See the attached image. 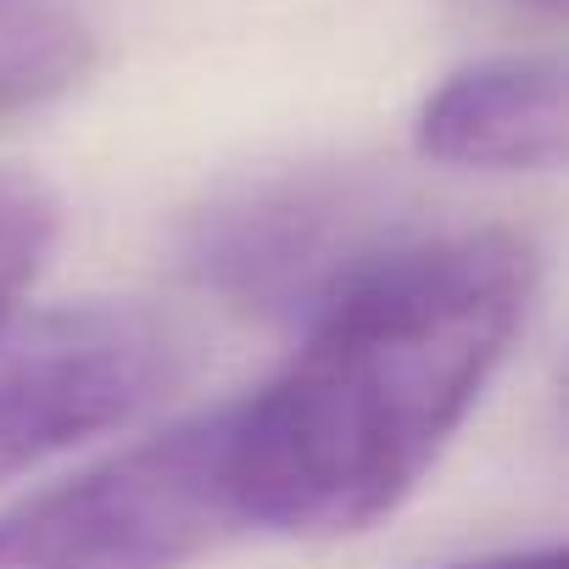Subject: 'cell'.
I'll list each match as a JSON object with an SVG mask.
<instances>
[{"label": "cell", "instance_id": "obj_6", "mask_svg": "<svg viewBox=\"0 0 569 569\" xmlns=\"http://www.w3.org/2000/svg\"><path fill=\"white\" fill-rule=\"evenodd\" d=\"M57 229H62L57 196L29 173L0 168V319L18 313L23 291L57 246Z\"/></svg>", "mask_w": 569, "mask_h": 569}, {"label": "cell", "instance_id": "obj_3", "mask_svg": "<svg viewBox=\"0 0 569 569\" xmlns=\"http://www.w3.org/2000/svg\"><path fill=\"white\" fill-rule=\"evenodd\" d=\"M168 380L173 341L140 308L79 302L0 319V480L129 425Z\"/></svg>", "mask_w": 569, "mask_h": 569}, {"label": "cell", "instance_id": "obj_8", "mask_svg": "<svg viewBox=\"0 0 569 569\" xmlns=\"http://www.w3.org/2000/svg\"><path fill=\"white\" fill-rule=\"evenodd\" d=\"M525 7H536V12H563V0H525Z\"/></svg>", "mask_w": 569, "mask_h": 569}, {"label": "cell", "instance_id": "obj_4", "mask_svg": "<svg viewBox=\"0 0 569 569\" xmlns=\"http://www.w3.org/2000/svg\"><path fill=\"white\" fill-rule=\"evenodd\" d=\"M425 162L463 173H536L563 157V68L552 57H486L447 73L413 118Z\"/></svg>", "mask_w": 569, "mask_h": 569}, {"label": "cell", "instance_id": "obj_1", "mask_svg": "<svg viewBox=\"0 0 569 569\" xmlns=\"http://www.w3.org/2000/svg\"><path fill=\"white\" fill-rule=\"evenodd\" d=\"M536 246L452 229L363 257L319 302L297 358L229 402L240 525L352 536L397 513L513 352Z\"/></svg>", "mask_w": 569, "mask_h": 569}, {"label": "cell", "instance_id": "obj_5", "mask_svg": "<svg viewBox=\"0 0 569 569\" xmlns=\"http://www.w3.org/2000/svg\"><path fill=\"white\" fill-rule=\"evenodd\" d=\"M90 68L96 40L84 23L29 0H0V118L62 101Z\"/></svg>", "mask_w": 569, "mask_h": 569}, {"label": "cell", "instance_id": "obj_2", "mask_svg": "<svg viewBox=\"0 0 569 569\" xmlns=\"http://www.w3.org/2000/svg\"><path fill=\"white\" fill-rule=\"evenodd\" d=\"M234 525L229 408H212L7 508L0 569H184Z\"/></svg>", "mask_w": 569, "mask_h": 569}, {"label": "cell", "instance_id": "obj_7", "mask_svg": "<svg viewBox=\"0 0 569 569\" xmlns=\"http://www.w3.org/2000/svg\"><path fill=\"white\" fill-rule=\"evenodd\" d=\"M447 569H569L558 547H530V552H497V558H475V563H447Z\"/></svg>", "mask_w": 569, "mask_h": 569}]
</instances>
